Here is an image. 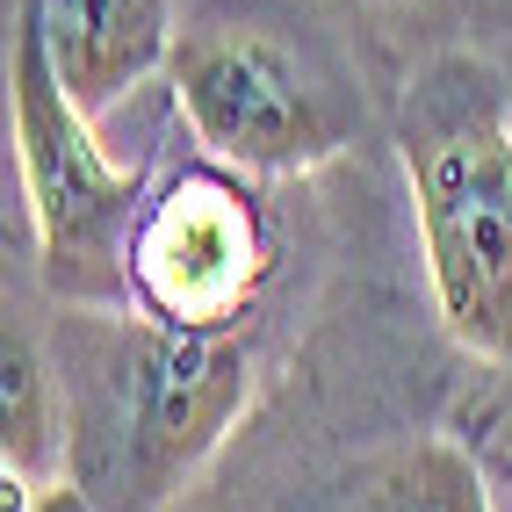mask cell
Returning <instances> with one entry per match:
<instances>
[{
    "label": "cell",
    "mask_w": 512,
    "mask_h": 512,
    "mask_svg": "<svg viewBox=\"0 0 512 512\" xmlns=\"http://www.w3.org/2000/svg\"><path fill=\"white\" fill-rule=\"evenodd\" d=\"M390 145L412 188V224L448 339L476 361H512V101L469 51L426 58L397 94Z\"/></svg>",
    "instance_id": "6da1fadb"
},
{
    "label": "cell",
    "mask_w": 512,
    "mask_h": 512,
    "mask_svg": "<svg viewBox=\"0 0 512 512\" xmlns=\"http://www.w3.org/2000/svg\"><path fill=\"white\" fill-rule=\"evenodd\" d=\"M109 332L73 397V484L94 512H166L253 404V347L238 332H174L101 311Z\"/></svg>",
    "instance_id": "7a4b0ae2"
},
{
    "label": "cell",
    "mask_w": 512,
    "mask_h": 512,
    "mask_svg": "<svg viewBox=\"0 0 512 512\" xmlns=\"http://www.w3.org/2000/svg\"><path fill=\"white\" fill-rule=\"evenodd\" d=\"M8 116L37 224V282L73 311H130V238L152 202V166L101 152L94 116L65 94L29 22H15L8 51Z\"/></svg>",
    "instance_id": "3957f363"
},
{
    "label": "cell",
    "mask_w": 512,
    "mask_h": 512,
    "mask_svg": "<svg viewBox=\"0 0 512 512\" xmlns=\"http://www.w3.org/2000/svg\"><path fill=\"white\" fill-rule=\"evenodd\" d=\"M166 87L202 159L246 181H289L347 152V109L282 37L253 22H195L174 37Z\"/></svg>",
    "instance_id": "277c9868"
},
{
    "label": "cell",
    "mask_w": 512,
    "mask_h": 512,
    "mask_svg": "<svg viewBox=\"0 0 512 512\" xmlns=\"http://www.w3.org/2000/svg\"><path fill=\"white\" fill-rule=\"evenodd\" d=\"M275 275V231L246 174L217 159L174 166L130 238V311L174 332H238Z\"/></svg>",
    "instance_id": "5b68a950"
},
{
    "label": "cell",
    "mask_w": 512,
    "mask_h": 512,
    "mask_svg": "<svg viewBox=\"0 0 512 512\" xmlns=\"http://www.w3.org/2000/svg\"><path fill=\"white\" fill-rule=\"evenodd\" d=\"M15 22L44 37L65 94L101 123L174 58V0H15Z\"/></svg>",
    "instance_id": "8992f818"
},
{
    "label": "cell",
    "mask_w": 512,
    "mask_h": 512,
    "mask_svg": "<svg viewBox=\"0 0 512 512\" xmlns=\"http://www.w3.org/2000/svg\"><path fill=\"white\" fill-rule=\"evenodd\" d=\"M0 476H22V484H65L73 476L65 375L37 347V332L15 318L0 332Z\"/></svg>",
    "instance_id": "52a82bcc"
},
{
    "label": "cell",
    "mask_w": 512,
    "mask_h": 512,
    "mask_svg": "<svg viewBox=\"0 0 512 512\" xmlns=\"http://www.w3.org/2000/svg\"><path fill=\"white\" fill-rule=\"evenodd\" d=\"M318 512H491V484L455 440H404L347 469Z\"/></svg>",
    "instance_id": "ba28073f"
},
{
    "label": "cell",
    "mask_w": 512,
    "mask_h": 512,
    "mask_svg": "<svg viewBox=\"0 0 512 512\" xmlns=\"http://www.w3.org/2000/svg\"><path fill=\"white\" fill-rule=\"evenodd\" d=\"M0 512H94V498L65 476V484H22V476H0Z\"/></svg>",
    "instance_id": "9c48e42d"
},
{
    "label": "cell",
    "mask_w": 512,
    "mask_h": 512,
    "mask_svg": "<svg viewBox=\"0 0 512 512\" xmlns=\"http://www.w3.org/2000/svg\"><path fill=\"white\" fill-rule=\"evenodd\" d=\"M491 469H498V484H505V491H512V455H498V462H491Z\"/></svg>",
    "instance_id": "30bf717a"
},
{
    "label": "cell",
    "mask_w": 512,
    "mask_h": 512,
    "mask_svg": "<svg viewBox=\"0 0 512 512\" xmlns=\"http://www.w3.org/2000/svg\"><path fill=\"white\" fill-rule=\"evenodd\" d=\"M368 8H390V0H368Z\"/></svg>",
    "instance_id": "8fae6325"
}]
</instances>
